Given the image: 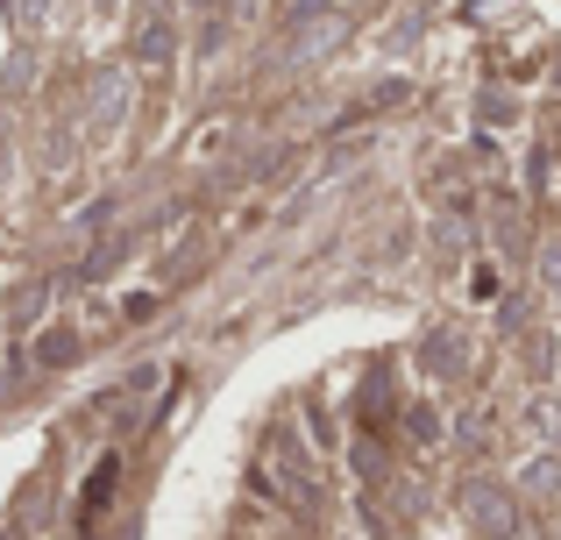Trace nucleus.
<instances>
[{
  "label": "nucleus",
  "mask_w": 561,
  "mask_h": 540,
  "mask_svg": "<svg viewBox=\"0 0 561 540\" xmlns=\"http://www.w3.org/2000/svg\"><path fill=\"white\" fill-rule=\"evenodd\" d=\"M455 505H462V519H469L477 540H519V491H505L497 476H469V484L455 491Z\"/></svg>",
  "instance_id": "obj_1"
},
{
  "label": "nucleus",
  "mask_w": 561,
  "mask_h": 540,
  "mask_svg": "<svg viewBox=\"0 0 561 540\" xmlns=\"http://www.w3.org/2000/svg\"><path fill=\"white\" fill-rule=\"evenodd\" d=\"M128 107H136V79H128V71H100V79H93V93H85L79 136L93 142V150L122 142V128H128Z\"/></svg>",
  "instance_id": "obj_2"
},
{
  "label": "nucleus",
  "mask_w": 561,
  "mask_h": 540,
  "mask_svg": "<svg viewBox=\"0 0 561 540\" xmlns=\"http://www.w3.org/2000/svg\"><path fill=\"white\" fill-rule=\"evenodd\" d=\"M342 36H348V14L342 8H306L299 14V36L285 43V65H313V57L342 50Z\"/></svg>",
  "instance_id": "obj_3"
},
{
  "label": "nucleus",
  "mask_w": 561,
  "mask_h": 540,
  "mask_svg": "<svg viewBox=\"0 0 561 540\" xmlns=\"http://www.w3.org/2000/svg\"><path fill=\"white\" fill-rule=\"evenodd\" d=\"M519 363H526V377H534V384H554V370H561V334L554 328H519Z\"/></svg>",
  "instance_id": "obj_4"
},
{
  "label": "nucleus",
  "mask_w": 561,
  "mask_h": 540,
  "mask_svg": "<svg viewBox=\"0 0 561 540\" xmlns=\"http://www.w3.org/2000/svg\"><path fill=\"white\" fill-rule=\"evenodd\" d=\"M519 498H534V505L561 498V456H554V448H540V456L519 462Z\"/></svg>",
  "instance_id": "obj_5"
},
{
  "label": "nucleus",
  "mask_w": 561,
  "mask_h": 540,
  "mask_svg": "<svg viewBox=\"0 0 561 540\" xmlns=\"http://www.w3.org/2000/svg\"><path fill=\"white\" fill-rule=\"evenodd\" d=\"M491 242H497L505 256L526 250V214H519V199H497V207H491Z\"/></svg>",
  "instance_id": "obj_6"
},
{
  "label": "nucleus",
  "mask_w": 561,
  "mask_h": 540,
  "mask_svg": "<svg viewBox=\"0 0 561 540\" xmlns=\"http://www.w3.org/2000/svg\"><path fill=\"white\" fill-rule=\"evenodd\" d=\"M114 484H122V456H100V462H93V476H85V519H93L100 505L114 498Z\"/></svg>",
  "instance_id": "obj_7"
},
{
  "label": "nucleus",
  "mask_w": 561,
  "mask_h": 540,
  "mask_svg": "<svg viewBox=\"0 0 561 540\" xmlns=\"http://www.w3.org/2000/svg\"><path fill=\"white\" fill-rule=\"evenodd\" d=\"M171 43H179V36H171V22H164V14H157V22H142V36H136V65H164V57H171Z\"/></svg>",
  "instance_id": "obj_8"
},
{
  "label": "nucleus",
  "mask_w": 561,
  "mask_h": 540,
  "mask_svg": "<svg viewBox=\"0 0 561 540\" xmlns=\"http://www.w3.org/2000/svg\"><path fill=\"white\" fill-rule=\"evenodd\" d=\"M455 363H462V334H434V342H426V370L455 377Z\"/></svg>",
  "instance_id": "obj_9"
},
{
  "label": "nucleus",
  "mask_w": 561,
  "mask_h": 540,
  "mask_svg": "<svg viewBox=\"0 0 561 540\" xmlns=\"http://www.w3.org/2000/svg\"><path fill=\"white\" fill-rule=\"evenodd\" d=\"M405 441L412 448H434L440 441V413H434V405H412V413H405Z\"/></svg>",
  "instance_id": "obj_10"
},
{
  "label": "nucleus",
  "mask_w": 561,
  "mask_h": 540,
  "mask_svg": "<svg viewBox=\"0 0 561 540\" xmlns=\"http://www.w3.org/2000/svg\"><path fill=\"white\" fill-rule=\"evenodd\" d=\"M57 14V0H14V22H22V36H43Z\"/></svg>",
  "instance_id": "obj_11"
},
{
  "label": "nucleus",
  "mask_w": 561,
  "mask_h": 540,
  "mask_svg": "<svg viewBox=\"0 0 561 540\" xmlns=\"http://www.w3.org/2000/svg\"><path fill=\"white\" fill-rule=\"evenodd\" d=\"M71 356H79V334H71V328H57V334L36 342V363H71Z\"/></svg>",
  "instance_id": "obj_12"
},
{
  "label": "nucleus",
  "mask_w": 561,
  "mask_h": 540,
  "mask_svg": "<svg viewBox=\"0 0 561 540\" xmlns=\"http://www.w3.org/2000/svg\"><path fill=\"white\" fill-rule=\"evenodd\" d=\"M477 114H483V128H497V122L512 128V122H519V100H512V93H505V100H497V93H483V107H477Z\"/></svg>",
  "instance_id": "obj_13"
},
{
  "label": "nucleus",
  "mask_w": 561,
  "mask_h": 540,
  "mask_svg": "<svg viewBox=\"0 0 561 540\" xmlns=\"http://www.w3.org/2000/svg\"><path fill=\"white\" fill-rule=\"evenodd\" d=\"M540 285H561V235H548V242H540Z\"/></svg>",
  "instance_id": "obj_14"
},
{
  "label": "nucleus",
  "mask_w": 561,
  "mask_h": 540,
  "mask_svg": "<svg viewBox=\"0 0 561 540\" xmlns=\"http://www.w3.org/2000/svg\"><path fill=\"white\" fill-rule=\"evenodd\" d=\"M28 79H36V57L14 50V57H8V93H28Z\"/></svg>",
  "instance_id": "obj_15"
},
{
  "label": "nucleus",
  "mask_w": 561,
  "mask_h": 540,
  "mask_svg": "<svg viewBox=\"0 0 561 540\" xmlns=\"http://www.w3.org/2000/svg\"><path fill=\"white\" fill-rule=\"evenodd\" d=\"M356 470H363V476H383V456H377V448H370V441H363V448H356Z\"/></svg>",
  "instance_id": "obj_16"
},
{
  "label": "nucleus",
  "mask_w": 561,
  "mask_h": 540,
  "mask_svg": "<svg viewBox=\"0 0 561 540\" xmlns=\"http://www.w3.org/2000/svg\"><path fill=\"white\" fill-rule=\"evenodd\" d=\"M14 391H22V370H0V405H14Z\"/></svg>",
  "instance_id": "obj_17"
},
{
  "label": "nucleus",
  "mask_w": 561,
  "mask_h": 540,
  "mask_svg": "<svg viewBox=\"0 0 561 540\" xmlns=\"http://www.w3.org/2000/svg\"><path fill=\"white\" fill-rule=\"evenodd\" d=\"M540 540H561V519H554V527H548V533H540Z\"/></svg>",
  "instance_id": "obj_18"
},
{
  "label": "nucleus",
  "mask_w": 561,
  "mask_h": 540,
  "mask_svg": "<svg viewBox=\"0 0 561 540\" xmlns=\"http://www.w3.org/2000/svg\"><path fill=\"white\" fill-rule=\"evenodd\" d=\"M554 306H561V285H554Z\"/></svg>",
  "instance_id": "obj_19"
},
{
  "label": "nucleus",
  "mask_w": 561,
  "mask_h": 540,
  "mask_svg": "<svg viewBox=\"0 0 561 540\" xmlns=\"http://www.w3.org/2000/svg\"><path fill=\"white\" fill-rule=\"evenodd\" d=\"M554 384H561V370H554Z\"/></svg>",
  "instance_id": "obj_20"
}]
</instances>
